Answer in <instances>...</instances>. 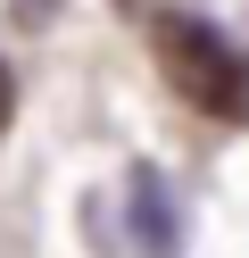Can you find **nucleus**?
<instances>
[{
	"label": "nucleus",
	"instance_id": "1",
	"mask_svg": "<svg viewBox=\"0 0 249 258\" xmlns=\"http://www.w3.org/2000/svg\"><path fill=\"white\" fill-rule=\"evenodd\" d=\"M149 50H158V75L216 125H249V50L232 34H216L208 17H175L158 9L149 17Z\"/></svg>",
	"mask_w": 249,
	"mask_h": 258
},
{
	"label": "nucleus",
	"instance_id": "2",
	"mask_svg": "<svg viewBox=\"0 0 249 258\" xmlns=\"http://www.w3.org/2000/svg\"><path fill=\"white\" fill-rule=\"evenodd\" d=\"M133 241L149 258H175V241H183V217H175V200H166V183L149 167L133 175Z\"/></svg>",
	"mask_w": 249,
	"mask_h": 258
},
{
	"label": "nucleus",
	"instance_id": "3",
	"mask_svg": "<svg viewBox=\"0 0 249 258\" xmlns=\"http://www.w3.org/2000/svg\"><path fill=\"white\" fill-rule=\"evenodd\" d=\"M9 117H17V75H9V58H0V134H9Z\"/></svg>",
	"mask_w": 249,
	"mask_h": 258
},
{
	"label": "nucleus",
	"instance_id": "4",
	"mask_svg": "<svg viewBox=\"0 0 249 258\" xmlns=\"http://www.w3.org/2000/svg\"><path fill=\"white\" fill-rule=\"evenodd\" d=\"M50 9H58V0H17V17H25V25H33V17H50Z\"/></svg>",
	"mask_w": 249,
	"mask_h": 258
},
{
	"label": "nucleus",
	"instance_id": "5",
	"mask_svg": "<svg viewBox=\"0 0 249 258\" xmlns=\"http://www.w3.org/2000/svg\"><path fill=\"white\" fill-rule=\"evenodd\" d=\"M125 9H149V0H125Z\"/></svg>",
	"mask_w": 249,
	"mask_h": 258
}]
</instances>
